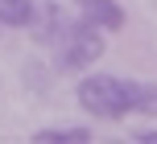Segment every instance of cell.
Segmentation results:
<instances>
[{
    "label": "cell",
    "mask_w": 157,
    "mask_h": 144,
    "mask_svg": "<svg viewBox=\"0 0 157 144\" xmlns=\"http://www.w3.org/2000/svg\"><path fill=\"white\" fill-rule=\"evenodd\" d=\"M75 99L91 120L103 124H120L124 115H132V103H128V78L108 70H87L75 87Z\"/></svg>",
    "instance_id": "obj_1"
},
{
    "label": "cell",
    "mask_w": 157,
    "mask_h": 144,
    "mask_svg": "<svg viewBox=\"0 0 157 144\" xmlns=\"http://www.w3.org/2000/svg\"><path fill=\"white\" fill-rule=\"evenodd\" d=\"M108 54V33L99 29V25L83 21V16L75 13L71 21V33L62 37V45L54 49V70L58 74H78V70H91L99 58Z\"/></svg>",
    "instance_id": "obj_2"
},
{
    "label": "cell",
    "mask_w": 157,
    "mask_h": 144,
    "mask_svg": "<svg viewBox=\"0 0 157 144\" xmlns=\"http://www.w3.org/2000/svg\"><path fill=\"white\" fill-rule=\"evenodd\" d=\"M71 21H75V13H66L58 0H46V4H37V13L29 21V41L41 49H58L62 37L71 33Z\"/></svg>",
    "instance_id": "obj_3"
},
{
    "label": "cell",
    "mask_w": 157,
    "mask_h": 144,
    "mask_svg": "<svg viewBox=\"0 0 157 144\" xmlns=\"http://www.w3.org/2000/svg\"><path fill=\"white\" fill-rule=\"evenodd\" d=\"M75 13L83 16V21L99 25L103 33H120L128 25V13L120 0H75Z\"/></svg>",
    "instance_id": "obj_4"
},
{
    "label": "cell",
    "mask_w": 157,
    "mask_h": 144,
    "mask_svg": "<svg viewBox=\"0 0 157 144\" xmlns=\"http://www.w3.org/2000/svg\"><path fill=\"white\" fill-rule=\"evenodd\" d=\"M128 103H132L136 115L157 120V82H149V78H128Z\"/></svg>",
    "instance_id": "obj_5"
},
{
    "label": "cell",
    "mask_w": 157,
    "mask_h": 144,
    "mask_svg": "<svg viewBox=\"0 0 157 144\" xmlns=\"http://www.w3.org/2000/svg\"><path fill=\"white\" fill-rule=\"evenodd\" d=\"M37 0H0V29H29Z\"/></svg>",
    "instance_id": "obj_6"
},
{
    "label": "cell",
    "mask_w": 157,
    "mask_h": 144,
    "mask_svg": "<svg viewBox=\"0 0 157 144\" xmlns=\"http://www.w3.org/2000/svg\"><path fill=\"white\" fill-rule=\"evenodd\" d=\"M54 66H46L41 58H29V62L21 66V82L33 91V95H50V87H54Z\"/></svg>",
    "instance_id": "obj_7"
},
{
    "label": "cell",
    "mask_w": 157,
    "mask_h": 144,
    "mask_svg": "<svg viewBox=\"0 0 157 144\" xmlns=\"http://www.w3.org/2000/svg\"><path fill=\"white\" fill-rule=\"evenodd\" d=\"M33 144H91V128L75 124V128H37L29 136Z\"/></svg>",
    "instance_id": "obj_8"
},
{
    "label": "cell",
    "mask_w": 157,
    "mask_h": 144,
    "mask_svg": "<svg viewBox=\"0 0 157 144\" xmlns=\"http://www.w3.org/2000/svg\"><path fill=\"white\" fill-rule=\"evenodd\" d=\"M128 140H132V144H157V128H145V124H141V128L128 132Z\"/></svg>",
    "instance_id": "obj_9"
}]
</instances>
